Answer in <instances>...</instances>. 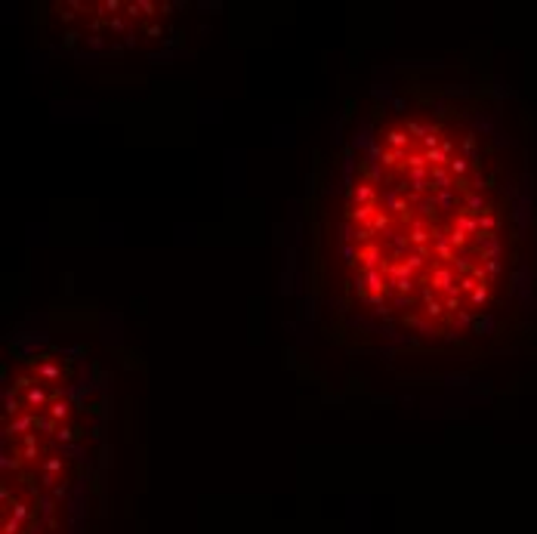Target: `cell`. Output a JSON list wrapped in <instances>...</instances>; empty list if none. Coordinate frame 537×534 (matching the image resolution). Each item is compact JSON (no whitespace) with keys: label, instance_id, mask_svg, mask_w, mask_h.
I'll use <instances>...</instances> for the list:
<instances>
[{"label":"cell","instance_id":"obj_1","mask_svg":"<svg viewBox=\"0 0 537 534\" xmlns=\"http://www.w3.org/2000/svg\"><path fill=\"white\" fill-rule=\"evenodd\" d=\"M352 185L346 238L364 303L408 328L460 331L503 278V201L451 127L395 124Z\"/></svg>","mask_w":537,"mask_h":534}]
</instances>
